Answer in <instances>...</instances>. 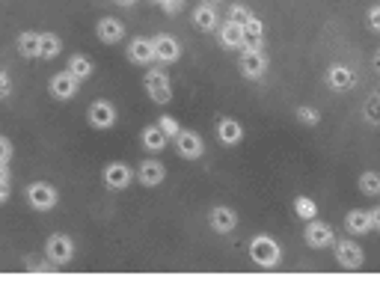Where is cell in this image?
Segmentation results:
<instances>
[{"label":"cell","mask_w":380,"mask_h":291,"mask_svg":"<svg viewBox=\"0 0 380 291\" xmlns=\"http://www.w3.org/2000/svg\"><path fill=\"white\" fill-rule=\"evenodd\" d=\"M250 259L256 261L259 268H276L279 259H283V250H279V244L270 238V235H256V238L250 241Z\"/></svg>","instance_id":"cell-1"},{"label":"cell","mask_w":380,"mask_h":291,"mask_svg":"<svg viewBox=\"0 0 380 291\" xmlns=\"http://www.w3.org/2000/svg\"><path fill=\"white\" fill-rule=\"evenodd\" d=\"M143 84H146V93H149V98L155 104H169V102H173V84H169L164 69H149L146 78H143Z\"/></svg>","instance_id":"cell-2"},{"label":"cell","mask_w":380,"mask_h":291,"mask_svg":"<svg viewBox=\"0 0 380 291\" xmlns=\"http://www.w3.org/2000/svg\"><path fill=\"white\" fill-rule=\"evenodd\" d=\"M24 194H27V202H30L33 211H51V208L60 202L57 187L48 185V181H33V185H27Z\"/></svg>","instance_id":"cell-3"},{"label":"cell","mask_w":380,"mask_h":291,"mask_svg":"<svg viewBox=\"0 0 380 291\" xmlns=\"http://www.w3.org/2000/svg\"><path fill=\"white\" fill-rule=\"evenodd\" d=\"M45 256L54 265H69L71 259H75V241L69 238V235H51L48 244H45Z\"/></svg>","instance_id":"cell-4"},{"label":"cell","mask_w":380,"mask_h":291,"mask_svg":"<svg viewBox=\"0 0 380 291\" xmlns=\"http://www.w3.org/2000/svg\"><path fill=\"white\" fill-rule=\"evenodd\" d=\"M86 119H89V125H93L95 131H110L116 125V107L110 102H104V98H98V102L89 104Z\"/></svg>","instance_id":"cell-5"},{"label":"cell","mask_w":380,"mask_h":291,"mask_svg":"<svg viewBox=\"0 0 380 291\" xmlns=\"http://www.w3.org/2000/svg\"><path fill=\"white\" fill-rule=\"evenodd\" d=\"M303 238H306V244H309L312 250H324V247H333V244H336V235H333V226L321 223L318 217L306 223Z\"/></svg>","instance_id":"cell-6"},{"label":"cell","mask_w":380,"mask_h":291,"mask_svg":"<svg viewBox=\"0 0 380 291\" xmlns=\"http://www.w3.org/2000/svg\"><path fill=\"white\" fill-rule=\"evenodd\" d=\"M176 152L182 154L185 161H196V158H202V154H205V143H202V137H199L196 131L182 128L176 134Z\"/></svg>","instance_id":"cell-7"},{"label":"cell","mask_w":380,"mask_h":291,"mask_svg":"<svg viewBox=\"0 0 380 291\" xmlns=\"http://www.w3.org/2000/svg\"><path fill=\"white\" fill-rule=\"evenodd\" d=\"M241 71L244 78L256 80L268 71V57L261 54V48H241Z\"/></svg>","instance_id":"cell-8"},{"label":"cell","mask_w":380,"mask_h":291,"mask_svg":"<svg viewBox=\"0 0 380 291\" xmlns=\"http://www.w3.org/2000/svg\"><path fill=\"white\" fill-rule=\"evenodd\" d=\"M152 45H155V60L161 62H178L182 60V45H178L176 36H167V33H158L152 36Z\"/></svg>","instance_id":"cell-9"},{"label":"cell","mask_w":380,"mask_h":291,"mask_svg":"<svg viewBox=\"0 0 380 291\" xmlns=\"http://www.w3.org/2000/svg\"><path fill=\"white\" fill-rule=\"evenodd\" d=\"M80 89V80L71 75V71H60V75L51 78V95L57 98V102H69V98H75Z\"/></svg>","instance_id":"cell-10"},{"label":"cell","mask_w":380,"mask_h":291,"mask_svg":"<svg viewBox=\"0 0 380 291\" xmlns=\"http://www.w3.org/2000/svg\"><path fill=\"white\" fill-rule=\"evenodd\" d=\"M131 181H134V170L128 167V163L113 161V163H107V167H104V185L110 190H125Z\"/></svg>","instance_id":"cell-11"},{"label":"cell","mask_w":380,"mask_h":291,"mask_svg":"<svg viewBox=\"0 0 380 291\" xmlns=\"http://www.w3.org/2000/svg\"><path fill=\"white\" fill-rule=\"evenodd\" d=\"M333 250H336V261L345 270L363 268V250H359L354 241H336V244H333Z\"/></svg>","instance_id":"cell-12"},{"label":"cell","mask_w":380,"mask_h":291,"mask_svg":"<svg viewBox=\"0 0 380 291\" xmlns=\"http://www.w3.org/2000/svg\"><path fill=\"white\" fill-rule=\"evenodd\" d=\"M357 84V71L342 66V62H336V66L327 69V86L336 89V93H348V89H354Z\"/></svg>","instance_id":"cell-13"},{"label":"cell","mask_w":380,"mask_h":291,"mask_svg":"<svg viewBox=\"0 0 380 291\" xmlns=\"http://www.w3.org/2000/svg\"><path fill=\"white\" fill-rule=\"evenodd\" d=\"M164 178H167V167L161 161H143L140 163L137 181L143 187H158V185H164Z\"/></svg>","instance_id":"cell-14"},{"label":"cell","mask_w":380,"mask_h":291,"mask_svg":"<svg viewBox=\"0 0 380 291\" xmlns=\"http://www.w3.org/2000/svg\"><path fill=\"white\" fill-rule=\"evenodd\" d=\"M95 36H98V39H102L104 45H116V42H119L122 36H125V24L119 21V18H110V15H107V18H102V21L95 24Z\"/></svg>","instance_id":"cell-15"},{"label":"cell","mask_w":380,"mask_h":291,"mask_svg":"<svg viewBox=\"0 0 380 291\" xmlns=\"http://www.w3.org/2000/svg\"><path fill=\"white\" fill-rule=\"evenodd\" d=\"M128 60L134 62V66H149V62L155 60V45H152V39H143V36L131 39V45H128Z\"/></svg>","instance_id":"cell-16"},{"label":"cell","mask_w":380,"mask_h":291,"mask_svg":"<svg viewBox=\"0 0 380 291\" xmlns=\"http://www.w3.org/2000/svg\"><path fill=\"white\" fill-rule=\"evenodd\" d=\"M217 39H220V45H223V48H229V51L244 48V27L226 18V24L217 27Z\"/></svg>","instance_id":"cell-17"},{"label":"cell","mask_w":380,"mask_h":291,"mask_svg":"<svg viewBox=\"0 0 380 291\" xmlns=\"http://www.w3.org/2000/svg\"><path fill=\"white\" fill-rule=\"evenodd\" d=\"M208 223H211V229L214 232H220V235H229L235 226H238V214L232 211V208H226V205H217L211 217H208Z\"/></svg>","instance_id":"cell-18"},{"label":"cell","mask_w":380,"mask_h":291,"mask_svg":"<svg viewBox=\"0 0 380 291\" xmlns=\"http://www.w3.org/2000/svg\"><path fill=\"white\" fill-rule=\"evenodd\" d=\"M193 24H196V30L199 33H214L217 27V9L214 3H202V6H196L193 9Z\"/></svg>","instance_id":"cell-19"},{"label":"cell","mask_w":380,"mask_h":291,"mask_svg":"<svg viewBox=\"0 0 380 291\" xmlns=\"http://www.w3.org/2000/svg\"><path fill=\"white\" fill-rule=\"evenodd\" d=\"M217 140L223 146H238L244 140V128L238 119H220L217 122Z\"/></svg>","instance_id":"cell-20"},{"label":"cell","mask_w":380,"mask_h":291,"mask_svg":"<svg viewBox=\"0 0 380 291\" xmlns=\"http://www.w3.org/2000/svg\"><path fill=\"white\" fill-rule=\"evenodd\" d=\"M345 229L351 235H366V232H372L375 229V223H372V211H363V208H357V211H351L345 217Z\"/></svg>","instance_id":"cell-21"},{"label":"cell","mask_w":380,"mask_h":291,"mask_svg":"<svg viewBox=\"0 0 380 291\" xmlns=\"http://www.w3.org/2000/svg\"><path fill=\"white\" fill-rule=\"evenodd\" d=\"M167 134L158 128V125H149V128H143L140 134V143H143V149H149L152 154H158V152H164L167 149Z\"/></svg>","instance_id":"cell-22"},{"label":"cell","mask_w":380,"mask_h":291,"mask_svg":"<svg viewBox=\"0 0 380 291\" xmlns=\"http://www.w3.org/2000/svg\"><path fill=\"white\" fill-rule=\"evenodd\" d=\"M241 27H244V48H259L261 36H265V24H261V18L250 15Z\"/></svg>","instance_id":"cell-23"},{"label":"cell","mask_w":380,"mask_h":291,"mask_svg":"<svg viewBox=\"0 0 380 291\" xmlns=\"http://www.w3.org/2000/svg\"><path fill=\"white\" fill-rule=\"evenodd\" d=\"M18 51H21V57H27V60L42 57V33H21L18 36Z\"/></svg>","instance_id":"cell-24"},{"label":"cell","mask_w":380,"mask_h":291,"mask_svg":"<svg viewBox=\"0 0 380 291\" xmlns=\"http://www.w3.org/2000/svg\"><path fill=\"white\" fill-rule=\"evenodd\" d=\"M69 71L71 75H75L80 84H84V80H89L93 78V71H95V66H93V60L89 57H84V54H75V57L69 60Z\"/></svg>","instance_id":"cell-25"},{"label":"cell","mask_w":380,"mask_h":291,"mask_svg":"<svg viewBox=\"0 0 380 291\" xmlns=\"http://www.w3.org/2000/svg\"><path fill=\"white\" fill-rule=\"evenodd\" d=\"M294 214L300 217V220H315L318 217V205H315V199H309V196H297L294 199Z\"/></svg>","instance_id":"cell-26"},{"label":"cell","mask_w":380,"mask_h":291,"mask_svg":"<svg viewBox=\"0 0 380 291\" xmlns=\"http://www.w3.org/2000/svg\"><path fill=\"white\" fill-rule=\"evenodd\" d=\"M60 48H62V42H60L57 33H42V57L45 60L60 57Z\"/></svg>","instance_id":"cell-27"},{"label":"cell","mask_w":380,"mask_h":291,"mask_svg":"<svg viewBox=\"0 0 380 291\" xmlns=\"http://www.w3.org/2000/svg\"><path fill=\"white\" fill-rule=\"evenodd\" d=\"M359 190L366 196H380V172H363L359 176Z\"/></svg>","instance_id":"cell-28"},{"label":"cell","mask_w":380,"mask_h":291,"mask_svg":"<svg viewBox=\"0 0 380 291\" xmlns=\"http://www.w3.org/2000/svg\"><path fill=\"white\" fill-rule=\"evenodd\" d=\"M297 122H300V125H309V128H315V125L321 122V113L315 110V107L300 104V107H297Z\"/></svg>","instance_id":"cell-29"},{"label":"cell","mask_w":380,"mask_h":291,"mask_svg":"<svg viewBox=\"0 0 380 291\" xmlns=\"http://www.w3.org/2000/svg\"><path fill=\"white\" fill-rule=\"evenodd\" d=\"M363 113H366V119L372 122V125H380V98L377 95L368 98L366 107H363Z\"/></svg>","instance_id":"cell-30"},{"label":"cell","mask_w":380,"mask_h":291,"mask_svg":"<svg viewBox=\"0 0 380 291\" xmlns=\"http://www.w3.org/2000/svg\"><path fill=\"white\" fill-rule=\"evenodd\" d=\"M158 128H161V131H164V134H167V137H169V140H176V134H178V131H182V125H178V122L173 119V116H161V119H158Z\"/></svg>","instance_id":"cell-31"},{"label":"cell","mask_w":380,"mask_h":291,"mask_svg":"<svg viewBox=\"0 0 380 291\" xmlns=\"http://www.w3.org/2000/svg\"><path fill=\"white\" fill-rule=\"evenodd\" d=\"M252 12L247 6H241V3H235V6H229V21H235V24H244L250 18Z\"/></svg>","instance_id":"cell-32"},{"label":"cell","mask_w":380,"mask_h":291,"mask_svg":"<svg viewBox=\"0 0 380 291\" xmlns=\"http://www.w3.org/2000/svg\"><path fill=\"white\" fill-rule=\"evenodd\" d=\"M155 3H158L161 9H164L167 15H178V12L185 9V0H155Z\"/></svg>","instance_id":"cell-33"},{"label":"cell","mask_w":380,"mask_h":291,"mask_svg":"<svg viewBox=\"0 0 380 291\" xmlns=\"http://www.w3.org/2000/svg\"><path fill=\"white\" fill-rule=\"evenodd\" d=\"M9 161H12V143L0 134V163H9Z\"/></svg>","instance_id":"cell-34"},{"label":"cell","mask_w":380,"mask_h":291,"mask_svg":"<svg viewBox=\"0 0 380 291\" xmlns=\"http://www.w3.org/2000/svg\"><path fill=\"white\" fill-rule=\"evenodd\" d=\"M9 95H12V78H9L6 71H0V102Z\"/></svg>","instance_id":"cell-35"},{"label":"cell","mask_w":380,"mask_h":291,"mask_svg":"<svg viewBox=\"0 0 380 291\" xmlns=\"http://www.w3.org/2000/svg\"><path fill=\"white\" fill-rule=\"evenodd\" d=\"M368 27L380 33V3H375L372 9H368Z\"/></svg>","instance_id":"cell-36"},{"label":"cell","mask_w":380,"mask_h":291,"mask_svg":"<svg viewBox=\"0 0 380 291\" xmlns=\"http://www.w3.org/2000/svg\"><path fill=\"white\" fill-rule=\"evenodd\" d=\"M9 199V178H0V205Z\"/></svg>","instance_id":"cell-37"},{"label":"cell","mask_w":380,"mask_h":291,"mask_svg":"<svg viewBox=\"0 0 380 291\" xmlns=\"http://www.w3.org/2000/svg\"><path fill=\"white\" fill-rule=\"evenodd\" d=\"M372 223H375L377 229H380V208H375V211H372Z\"/></svg>","instance_id":"cell-38"},{"label":"cell","mask_w":380,"mask_h":291,"mask_svg":"<svg viewBox=\"0 0 380 291\" xmlns=\"http://www.w3.org/2000/svg\"><path fill=\"white\" fill-rule=\"evenodd\" d=\"M0 178H9V167H6V163H0Z\"/></svg>","instance_id":"cell-39"},{"label":"cell","mask_w":380,"mask_h":291,"mask_svg":"<svg viewBox=\"0 0 380 291\" xmlns=\"http://www.w3.org/2000/svg\"><path fill=\"white\" fill-rule=\"evenodd\" d=\"M372 62H375V71H377V75H380V51L375 54V60H372Z\"/></svg>","instance_id":"cell-40"},{"label":"cell","mask_w":380,"mask_h":291,"mask_svg":"<svg viewBox=\"0 0 380 291\" xmlns=\"http://www.w3.org/2000/svg\"><path fill=\"white\" fill-rule=\"evenodd\" d=\"M113 3H119V6H134L137 0H113Z\"/></svg>","instance_id":"cell-41"},{"label":"cell","mask_w":380,"mask_h":291,"mask_svg":"<svg viewBox=\"0 0 380 291\" xmlns=\"http://www.w3.org/2000/svg\"><path fill=\"white\" fill-rule=\"evenodd\" d=\"M375 95H377V98H380V86H377V89H375Z\"/></svg>","instance_id":"cell-42"},{"label":"cell","mask_w":380,"mask_h":291,"mask_svg":"<svg viewBox=\"0 0 380 291\" xmlns=\"http://www.w3.org/2000/svg\"><path fill=\"white\" fill-rule=\"evenodd\" d=\"M211 3H217V0H211Z\"/></svg>","instance_id":"cell-43"}]
</instances>
